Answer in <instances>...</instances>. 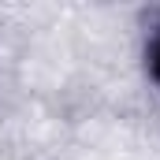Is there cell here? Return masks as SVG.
I'll list each match as a JSON object with an SVG mask.
<instances>
[{"label":"cell","mask_w":160,"mask_h":160,"mask_svg":"<svg viewBox=\"0 0 160 160\" xmlns=\"http://www.w3.org/2000/svg\"><path fill=\"white\" fill-rule=\"evenodd\" d=\"M142 60H145V75H149V82L160 89V11L153 15V22H149V34H145Z\"/></svg>","instance_id":"obj_1"}]
</instances>
